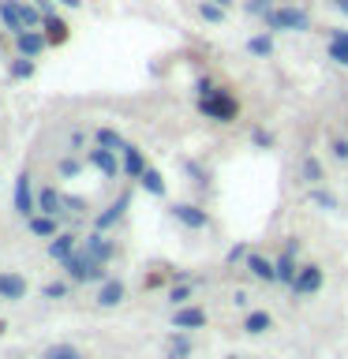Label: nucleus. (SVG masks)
Masks as SVG:
<instances>
[{
	"label": "nucleus",
	"instance_id": "1",
	"mask_svg": "<svg viewBox=\"0 0 348 359\" xmlns=\"http://www.w3.org/2000/svg\"><path fill=\"white\" fill-rule=\"evenodd\" d=\"M64 273H67V280H72V285H101V280H105L109 273H105V262H101V258H94L86 251V247H79L75 255H67L64 258Z\"/></svg>",
	"mask_w": 348,
	"mask_h": 359
},
{
	"label": "nucleus",
	"instance_id": "2",
	"mask_svg": "<svg viewBox=\"0 0 348 359\" xmlns=\"http://www.w3.org/2000/svg\"><path fill=\"white\" fill-rule=\"evenodd\" d=\"M199 112L206 120L213 123H232V120H240V101H236L229 90H213V94H202L199 97Z\"/></svg>",
	"mask_w": 348,
	"mask_h": 359
},
{
	"label": "nucleus",
	"instance_id": "3",
	"mask_svg": "<svg viewBox=\"0 0 348 359\" xmlns=\"http://www.w3.org/2000/svg\"><path fill=\"white\" fill-rule=\"evenodd\" d=\"M266 27L269 30H292V34H303L311 30V15L303 8H292V4H281L266 15Z\"/></svg>",
	"mask_w": 348,
	"mask_h": 359
},
{
	"label": "nucleus",
	"instance_id": "4",
	"mask_svg": "<svg viewBox=\"0 0 348 359\" xmlns=\"http://www.w3.org/2000/svg\"><path fill=\"white\" fill-rule=\"evenodd\" d=\"M322 285H326V269H322L319 262H303L288 292H292L296 299H307V296H319V292H322Z\"/></svg>",
	"mask_w": 348,
	"mask_h": 359
},
{
	"label": "nucleus",
	"instance_id": "5",
	"mask_svg": "<svg viewBox=\"0 0 348 359\" xmlns=\"http://www.w3.org/2000/svg\"><path fill=\"white\" fill-rule=\"evenodd\" d=\"M296 255H300V236H288L285 247H281V255L274 258V266H277V285L292 288V280H296L300 266H303V262H296Z\"/></svg>",
	"mask_w": 348,
	"mask_h": 359
},
{
	"label": "nucleus",
	"instance_id": "6",
	"mask_svg": "<svg viewBox=\"0 0 348 359\" xmlns=\"http://www.w3.org/2000/svg\"><path fill=\"white\" fill-rule=\"evenodd\" d=\"M11 206H15L19 217H34V213H38V187H34L30 172H19L15 195H11Z\"/></svg>",
	"mask_w": 348,
	"mask_h": 359
},
{
	"label": "nucleus",
	"instance_id": "7",
	"mask_svg": "<svg viewBox=\"0 0 348 359\" xmlns=\"http://www.w3.org/2000/svg\"><path fill=\"white\" fill-rule=\"evenodd\" d=\"M0 27H4L11 38H19L22 30H30V22H27V0H0Z\"/></svg>",
	"mask_w": 348,
	"mask_h": 359
},
{
	"label": "nucleus",
	"instance_id": "8",
	"mask_svg": "<svg viewBox=\"0 0 348 359\" xmlns=\"http://www.w3.org/2000/svg\"><path fill=\"white\" fill-rule=\"evenodd\" d=\"M173 217L184 224V229H191V232H202V229H210V213L199 206V202H173Z\"/></svg>",
	"mask_w": 348,
	"mask_h": 359
},
{
	"label": "nucleus",
	"instance_id": "9",
	"mask_svg": "<svg viewBox=\"0 0 348 359\" xmlns=\"http://www.w3.org/2000/svg\"><path fill=\"white\" fill-rule=\"evenodd\" d=\"M128 210H131V191H120V195L112 198L109 206L94 217V229H98V232H109L112 224H120V221H123V213H128Z\"/></svg>",
	"mask_w": 348,
	"mask_h": 359
},
{
	"label": "nucleus",
	"instance_id": "10",
	"mask_svg": "<svg viewBox=\"0 0 348 359\" xmlns=\"http://www.w3.org/2000/svg\"><path fill=\"white\" fill-rule=\"evenodd\" d=\"M86 161L98 168L105 180H116L123 172V165H120V154L116 150H105V146H94V150H86Z\"/></svg>",
	"mask_w": 348,
	"mask_h": 359
},
{
	"label": "nucleus",
	"instance_id": "11",
	"mask_svg": "<svg viewBox=\"0 0 348 359\" xmlns=\"http://www.w3.org/2000/svg\"><path fill=\"white\" fill-rule=\"evenodd\" d=\"M123 296H128V285H123L120 277H105L98 285V299L94 303L101 311H112V307H120V303H123Z\"/></svg>",
	"mask_w": 348,
	"mask_h": 359
},
{
	"label": "nucleus",
	"instance_id": "12",
	"mask_svg": "<svg viewBox=\"0 0 348 359\" xmlns=\"http://www.w3.org/2000/svg\"><path fill=\"white\" fill-rule=\"evenodd\" d=\"M210 322V314L206 311H202V307H195V303H187V307H176L173 311V330H191V333H195V330H202V325H206Z\"/></svg>",
	"mask_w": 348,
	"mask_h": 359
},
{
	"label": "nucleus",
	"instance_id": "13",
	"mask_svg": "<svg viewBox=\"0 0 348 359\" xmlns=\"http://www.w3.org/2000/svg\"><path fill=\"white\" fill-rule=\"evenodd\" d=\"M243 269H247L255 280H262V285H277V266H274V258L251 251V255H247V262H243Z\"/></svg>",
	"mask_w": 348,
	"mask_h": 359
},
{
	"label": "nucleus",
	"instance_id": "14",
	"mask_svg": "<svg viewBox=\"0 0 348 359\" xmlns=\"http://www.w3.org/2000/svg\"><path fill=\"white\" fill-rule=\"evenodd\" d=\"M120 165H123V176H128V180H142V172L150 168V165H146V157H142V150H139V146H131V142L120 150Z\"/></svg>",
	"mask_w": 348,
	"mask_h": 359
},
{
	"label": "nucleus",
	"instance_id": "15",
	"mask_svg": "<svg viewBox=\"0 0 348 359\" xmlns=\"http://www.w3.org/2000/svg\"><path fill=\"white\" fill-rule=\"evenodd\" d=\"M83 247H86V251L94 255V258H101L105 266L112 262V258H116V243H112L105 232H98V229H94V232H90L86 240H83Z\"/></svg>",
	"mask_w": 348,
	"mask_h": 359
},
{
	"label": "nucleus",
	"instance_id": "16",
	"mask_svg": "<svg viewBox=\"0 0 348 359\" xmlns=\"http://www.w3.org/2000/svg\"><path fill=\"white\" fill-rule=\"evenodd\" d=\"M79 247H83V243H79V232H56L49 240V258H53V262H64L67 255L79 251Z\"/></svg>",
	"mask_w": 348,
	"mask_h": 359
},
{
	"label": "nucleus",
	"instance_id": "17",
	"mask_svg": "<svg viewBox=\"0 0 348 359\" xmlns=\"http://www.w3.org/2000/svg\"><path fill=\"white\" fill-rule=\"evenodd\" d=\"M27 229L30 236H38V240H53L56 232H60V217H53V213H34V217H27Z\"/></svg>",
	"mask_w": 348,
	"mask_h": 359
},
{
	"label": "nucleus",
	"instance_id": "18",
	"mask_svg": "<svg viewBox=\"0 0 348 359\" xmlns=\"http://www.w3.org/2000/svg\"><path fill=\"white\" fill-rule=\"evenodd\" d=\"M15 49L22 56H41L45 49H49V38H45V30H22L15 38Z\"/></svg>",
	"mask_w": 348,
	"mask_h": 359
},
{
	"label": "nucleus",
	"instance_id": "19",
	"mask_svg": "<svg viewBox=\"0 0 348 359\" xmlns=\"http://www.w3.org/2000/svg\"><path fill=\"white\" fill-rule=\"evenodd\" d=\"M38 210H41V213H53V217H64V213H67L64 191H56V187H38Z\"/></svg>",
	"mask_w": 348,
	"mask_h": 359
},
{
	"label": "nucleus",
	"instance_id": "20",
	"mask_svg": "<svg viewBox=\"0 0 348 359\" xmlns=\"http://www.w3.org/2000/svg\"><path fill=\"white\" fill-rule=\"evenodd\" d=\"M27 277H19V273H0V299H11V303H19V299H27Z\"/></svg>",
	"mask_w": 348,
	"mask_h": 359
},
{
	"label": "nucleus",
	"instance_id": "21",
	"mask_svg": "<svg viewBox=\"0 0 348 359\" xmlns=\"http://www.w3.org/2000/svg\"><path fill=\"white\" fill-rule=\"evenodd\" d=\"M41 30H45V38H49V45H64L67 38H72V27H67L60 15H53V11H45Z\"/></svg>",
	"mask_w": 348,
	"mask_h": 359
},
{
	"label": "nucleus",
	"instance_id": "22",
	"mask_svg": "<svg viewBox=\"0 0 348 359\" xmlns=\"http://www.w3.org/2000/svg\"><path fill=\"white\" fill-rule=\"evenodd\" d=\"M191 352H195V344H191V337H187L184 330L168 333V341H165V359H191Z\"/></svg>",
	"mask_w": 348,
	"mask_h": 359
},
{
	"label": "nucleus",
	"instance_id": "23",
	"mask_svg": "<svg viewBox=\"0 0 348 359\" xmlns=\"http://www.w3.org/2000/svg\"><path fill=\"white\" fill-rule=\"evenodd\" d=\"M266 330H274V314H269V311H247L243 314V333L262 337Z\"/></svg>",
	"mask_w": 348,
	"mask_h": 359
},
{
	"label": "nucleus",
	"instance_id": "24",
	"mask_svg": "<svg viewBox=\"0 0 348 359\" xmlns=\"http://www.w3.org/2000/svg\"><path fill=\"white\" fill-rule=\"evenodd\" d=\"M300 176H303V184L307 187H319V184H326V168H322V161L314 154H307L300 161Z\"/></svg>",
	"mask_w": 348,
	"mask_h": 359
},
{
	"label": "nucleus",
	"instance_id": "25",
	"mask_svg": "<svg viewBox=\"0 0 348 359\" xmlns=\"http://www.w3.org/2000/svg\"><path fill=\"white\" fill-rule=\"evenodd\" d=\"M247 53L258 56V60H269V56H274V30L251 34V38H247Z\"/></svg>",
	"mask_w": 348,
	"mask_h": 359
},
{
	"label": "nucleus",
	"instance_id": "26",
	"mask_svg": "<svg viewBox=\"0 0 348 359\" xmlns=\"http://www.w3.org/2000/svg\"><path fill=\"white\" fill-rule=\"evenodd\" d=\"M307 198H311V206H319L322 213H337V210H341L337 195H333V191H326L322 184L319 187H307Z\"/></svg>",
	"mask_w": 348,
	"mask_h": 359
},
{
	"label": "nucleus",
	"instance_id": "27",
	"mask_svg": "<svg viewBox=\"0 0 348 359\" xmlns=\"http://www.w3.org/2000/svg\"><path fill=\"white\" fill-rule=\"evenodd\" d=\"M34 72H38V60H34V56H22V53L8 64V75H11V79H19V83H22V79H30Z\"/></svg>",
	"mask_w": 348,
	"mask_h": 359
},
{
	"label": "nucleus",
	"instance_id": "28",
	"mask_svg": "<svg viewBox=\"0 0 348 359\" xmlns=\"http://www.w3.org/2000/svg\"><path fill=\"white\" fill-rule=\"evenodd\" d=\"M139 187L142 191H150V195H157V198H165V176L161 172H157V168H146V172H142V180H139Z\"/></svg>",
	"mask_w": 348,
	"mask_h": 359
},
{
	"label": "nucleus",
	"instance_id": "29",
	"mask_svg": "<svg viewBox=\"0 0 348 359\" xmlns=\"http://www.w3.org/2000/svg\"><path fill=\"white\" fill-rule=\"evenodd\" d=\"M191 296H195V280H180V285L168 288V303H173V307H187Z\"/></svg>",
	"mask_w": 348,
	"mask_h": 359
},
{
	"label": "nucleus",
	"instance_id": "30",
	"mask_svg": "<svg viewBox=\"0 0 348 359\" xmlns=\"http://www.w3.org/2000/svg\"><path fill=\"white\" fill-rule=\"evenodd\" d=\"M94 142L105 146V150H116V154L123 150V146H128V142L120 139V131H112V128H98V131H94Z\"/></svg>",
	"mask_w": 348,
	"mask_h": 359
},
{
	"label": "nucleus",
	"instance_id": "31",
	"mask_svg": "<svg viewBox=\"0 0 348 359\" xmlns=\"http://www.w3.org/2000/svg\"><path fill=\"white\" fill-rule=\"evenodd\" d=\"M41 359H86V355L79 352L75 344H49V348L41 352Z\"/></svg>",
	"mask_w": 348,
	"mask_h": 359
},
{
	"label": "nucleus",
	"instance_id": "32",
	"mask_svg": "<svg viewBox=\"0 0 348 359\" xmlns=\"http://www.w3.org/2000/svg\"><path fill=\"white\" fill-rule=\"evenodd\" d=\"M72 288H75L72 280H49V285L41 288V296L45 299H64V296H72Z\"/></svg>",
	"mask_w": 348,
	"mask_h": 359
},
{
	"label": "nucleus",
	"instance_id": "33",
	"mask_svg": "<svg viewBox=\"0 0 348 359\" xmlns=\"http://www.w3.org/2000/svg\"><path fill=\"white\" fill-rule=\"evenodd\" d=\"M225 11H229V8L213 4V0H199V15L206 22H225Z\"/></svg>",
	"mask_w": 348,
	"mask_h": 359
},
{
	"label": "nucleus",
	"instance_id": "34",
	"mask_svg": "<svg viewBox=\"0 0 348 359\" xmlns=\"http://www.w3.org/2000/svg\"><path fill=\"white\" fill-rule=\"evenodd\" d=\"M274 8H277V0H243V11L247 15H258V19H266Z\"/></svg>",
	"mask_w": 348,
	"mask_h": 359
},
{
	"label": "nucleus",
	"instance_id": "35",
	"mask_svg": "<svg viewBox=\"0 0 348 359\" xmlns=\"http://www.w3.org/2000/svg\"><path fill=\"white\" fill-rule=\"evenodd\" d=\"M330 157L337 165H348V139H344V135H333V139H330Z\"/></svg>",
	"mask_w": 348,
	"mask_h": 359
},
{
	"label": "nucleus",
	"instance_id": "36",
	"mask_svg": "<svg viewBox=\"0 0 348 359\" xmlns=\"http://www.w3.org/2000/svg\"><path fill=\"white\" fill-rule=\"evenodd\" d=\"M56 172H60L64 180H75L79 172H83V161H79V157H60V165H56Z\"/></svg>",
	"mask_w": 348,
	"mask_h": 359
},
{
	"label": "nucleus",
	"instance_id": "37",
	"mask_svg": "<svg viewBox=\"0 0 348 359\" xmlns=\"http://www.w3.org/2000/svg\"><path fill=\"white\" fill-rule=\"evenodd\" d=\"M330 60H337L341 67H348V41H341V38H330Z\"/></svg>",
	"mask_w": 348,
	"mask_h": 359
},
{
	"label": "nucleus",
	"instance_id": "38",
	"mask_svg": "<svg viewBox=\"0 0 348 359\" xmlns=\"http://www.w3.org/2000/svg\"><path fill=\"white\" fill-rule=\"evenodd\" d=\"M251 142L258 146V150H269V146H274V135H269L266 128H251Z\"/></svg>",
	"mask_w": 348,
	"mask_h": 359
},
{
	"label": "nucleus",
	"instance_id": "39",
	"mask_svg": "<svg viewBox=\"0 0 348 359\" xmlns=\"http://www.w3.org/2000/svg\"><path fill=\"white\" fill-rule=\"evenodd\" d=\"M247 255H251V247H247V243H236L232 251L225 255V262H229V266H236V262H247Z\"/></svg>",
	"mask_w": 348,
	"mask_h": 359
},
{
	"label": "nucleus",
	"instance_id": "40",
	"mask_svg": "<svg viewBox=\"0 0 348 359\" xmlns=\"http://www.w3.org/2000/svg\"><path fill=\"white\" fill-rule=\"evenodd\" d=\"M64 202H67V213H83L86 210V198H79V195H64Z\"/></svg>",
	"mask_w": 348,
	"mask_h": 359
},
{
	"label": "nucleus",
	"instance_id": "41",
	"mask_svg": "<svg viewBox=\"0 0 348 359\" xmlns=\"http://www.w3.org/2000/svg\"><path fill=\"white\" fill-rule=\"evenodd\" d=\"M213 90H218V86H213L206 75H202V79H195V94H199V97H202V94H213Z\"/></svg>",
	"mask_w": 348,
	"mask_h": 359
},
{
	"label": "nucleus",
	"instance_id": "42",
	"mask_svg": "<svg viewBox=\"0 0 348 359\" xmlns=\"http://www.w3.org/2000/svg\"><path fill=\"white\" fill-rule=\"evenodd\" d=\"M83 142H86V135L83 131H72V146H75V150H83Z\"/></svg>",
	"mask_w": 348,
	"mask_h": 359
},
{
	"label": "nucleus",
	"instance_id": "43",
	"mask_svg": "<svg viewBox=\"0 0 348 359\" xmlns=\"http://www.w3.org/2000/svg\"><path fill=\"white\" fill-rule=\"evenodd\" d=\"M330 4H333L337 11H341V15H348V0H330Z\"/></svg>",
	"mask_w": 348,
	"mask_h": 359
},
{
	"label": "nucleus",
	"instance_id": "44",
	"mask_svg": "<svg viewBox=\"0 0 348 359\" xmlns=\"http://www.w3.org/2000/svg\"><path fill=\"white\" fill-rule=\"evenodd\" d=\"M56 4H64V8H83V0H56Z\"/></svg>",
	"mask_w": 348,
	"mask_h": 359
},
{
	"label": "nucleus",
	"instance_id": "45",
	"mask_svg": "<svg viewBox=\"0 0 348 359\" xmlns=\"http://www.w3.org/2000/svg\"><path fill=\"white\" fill-rule=\"evenodd\" d=\"M213 4H221V8H232V0H213Z\"/></svg>",
	"mask_w": 348,
	"mask_h": 359
},
{
	"label": "nucleus",
	"instance_id": "46",
	"mask_svg": "<svg viewBox=\"0 0 348 359\" xmlns=\"http://www.w3.org/2000/svg\"><path fill=\"white\" fill-rule=\"evenodd\" d=\"M0 56H4V41H0Z\"/></svg>",
	"mask_w": 348,
	"mask_h": 359
},
{
	"label": "nucleus",
	"instance_id": "47",
	"mask_svg": "<svg viewBox=\"0 0 348 359\" xmlns=\"http://www.w3.org/2000/svg\"><path fill=\"white\" fill-rule=\"evenodd\" d=\"M0 337H4V322H0Z\"/></svg>",
	"mask_w": 348,
	"mask_h": 359
},
{
	"label": "nucleus",
	"instance_id": "48",
	"mask_svg": "<svg viewBox=\"0 0 348 359\" xmlns=\"http://www.w3.org/2000/svg\"><path fill=\"white\" fill-rule=\"evenodd\" d=\"M225 359H240V355H225Z\"/></svg>",
	"mask_w": 348,
	"mask_h": 359
}]
</instances>
